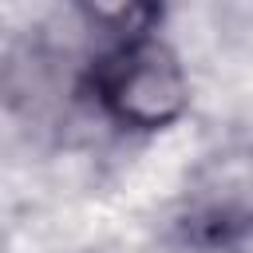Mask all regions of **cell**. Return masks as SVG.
Here are the masks:
<instances>
[{
  "instance_id": "cell-2",
  "label": "cell",
  "mask_w": 253,
  "mask_h": 253,
  "mask_svg": "<svg viewBox=\"0 0 253 253\" xmlns=\"http://www.w3.org/2000/svg\"><path fill=\"white\" fill-rule=\"evenodd\" d=\"M178 237L194 249L206 253H221V249H237L253 237V210L221 202V206H202L194 213H186L178 221Z\"/></svg>"
},
{
  "instance_id": "cell-1",
  "label": "cell",
  "mask_w": 253,
  "mask_h": 253,
  "mask_svg": "<svg viewBox=\"0 0 253 253\" xmlns=\"http://www.w3.org/2000/svg\"><path fill=\"white\" fill-rule=\"evenodd\" d=\"M91 87L115 123L138 130L170 126L190 103V87L178 59L154 40L115 43L107 55L95 59Z\"/></svg>"
},
{
  "instance_id": "cell-3",
  "label": "cell",
  "mask_w": 253,
  "mask_h": 253,
  "mask_svg": "<svg viewBox=\"0 0 253 253\" xmlns=\"http://www.w3.org/2000/svg\"><path fill=\"white\" fill-rule=\"evenodd\" d=\"M75 4L87 16V24H95L99 32H107L119 43L146 40L150 28L162 16V4L158 0H75Z\"/></svg>"
}]
</instances>
